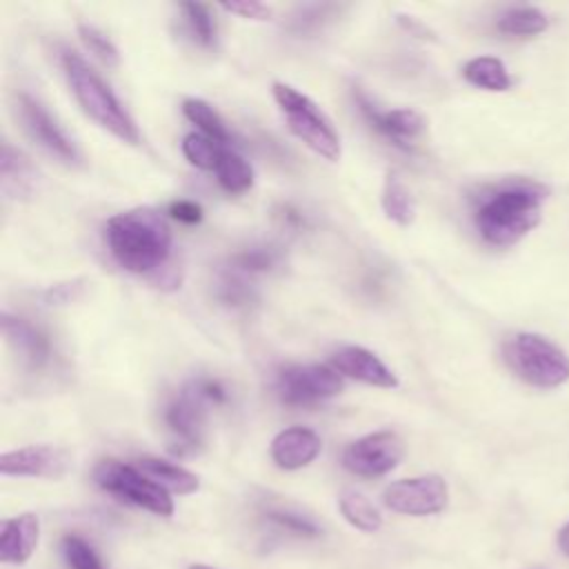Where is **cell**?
Returning a JSON list of instances; mask_svg holds the SVG:
<instances>
[{
  "label": "cell",
  "instance_id": "1",
  "mask_svg": "<svg viewBox=\"0 0 569 569\" xmlns=\"http://www.w3.org/2000/svg\"><path fill=\"white\" fill-rule=\"evenodd\" d=\"M547 187L527 178H511L485 187L476 196L473 222L480 238L493 247H509L525 238L542 218Z\"/></svg>",
  "mask_w": 569,
  "mask_h": 569
},
{
  "label": "cell",
  "instance_id": "2",
  "mask_svg": "<svg viewBox=\"0 0 569 569\" xmlns=\"http://www.w3.org/2000/svg\"><path fill=\"white\" fill-rule=\"evenodd\" d=\"M104 238L113 260L131 273H158L171 256V229L149 207L129 209L107 220Z\"/></svg>",
  "mask_w": 569,
  "mask_h": 569
},
{
  "label": "cell",
  "instance_id": "3",
  "mask_svg": "<svg viewBox=\"0 0 569 569\" xmlns=\"http://www.w3.org/2000/svg\"><path fill=\"white\" fill-rule=\"evenodd\" d=\"M62 69L71 93L76 96L82 111L96 120L102 129L120 138L122 142L138 144L140 131L133 118L124 111L111 87L73 51L62 53Z\"/></svg>",
  "mask_w": 569,
  "mask_h": 569
},
{
  "label": "cell",
  "instance_id": "4",
  "mask_svg": "<svg viewBox=\"0 0 569 569\" xmlns=\"http://www.w3.org/2000/svg\"><path fill=\"white\" fill-rule=\"evenodd\" d=\"M505 362L531 387L551 389L569 380V356L538 333H516L505 345Z\"/></svg>",
  "mask_w": 569,
  "mask_h": 569
},
{
  "label": "cell",
  "instance_id": "5",
  "mask_svg": "<svg viewBox=\"0 0 569 569\" xmlns=\"http://www.w3.org/2000/svg\"><path fill=\"white\" fill-rule=\"evenodd\" d=\"M273 98L282 109L287 124L313 153L336 162L340 158V138L318 104L284 82H273Z\"/></svg>",
  "mask_w": 569,
  "mask_h": 569
},
{
  "label": "cell",
  "instance_id": "6",
  "mask_svg": "<svg viewBox=\"0 0 569 569\" xmlns=\"http://www.w3.org/2000/svg\"><path fill=\"white\" fill-rule=\"evenodd\" d=\"M93 480L100 489L113 493L116 498L131 502L140 509H147L156 516L173 513V498L167 489L144 476L138 467L124 465L120 460L107 458L100 460L93 469Z\"/></svg>",
  "mask_w": 569,
  "mask_h": 569
},
{
  "label": "cell",
  "instance_id": "7",
  "mask_svg": "<svg viewBox=\"0 0 569 569\" xmlns=\"http://www.w3.org/2000/svg\"><path fill=\"white\" fill-rule=\"evenodd\" d=\"M340 391L342 376L327 365H291L276 376V393L289 407L313 405Z\"/></svg>",
  "mask_w": 569,
  "mask_h": 569
},
{
  "label": "cell",
  "instance_id": "8",
  "mask_svg": "<svg viewBox=\"0 0 569 569\" xmlns=\"http://www.w3.org/2000/svg\"><path fill=\"white\" fill-rule=\"evenodd\" d=\"M405 442L396 431L382 429L353 440L342 451V467L360 478H378L400 465Z\"/></svg>",
  "mask_w": 569,
  "mask_h": 569
},
{
  "label": "cell",
  "instance_id": "9",
  "mask_svg": "<svg viewBox=\"0 0 569 569\" xmlns=\"http://www.w3.org/2000/svg\"><path fill=\"white\" fill-rule=\"evenodd\" d=\"M204 411L207 405L187 382L162 407V420L171 433L173 453H196L204 440Z\"/></svg>",
  "mask_w": 569,
  "mask_h": 569
},
{
  "label": "cell",
  "instance_id": "10",
  "mask_svg": "<svg viewBox=\"0 0 569 569\" xmlns=\"http://www.w3.org/2000/svg\"><path fill=\"white\" fill-rule=\"evenodd\" d=\"M382 502L402 516H433L447 507L449 487L438 473L402 478L385 489Z\"/></svg>",
  "mask_w": 569,
  "mask_h": 569
},
{
  "label": "cell",
  "instance_id": "11",
  "mask_svg": "<svg viewBox=\"0 0 569 569\" xmlns=\"http://www.w3.org/2000/svg\"><path fill=\"white\" fill-rule=\"evenodd\" d=\"M18 116L22 120L24 131L36 140L42 149H47L51 156L60 158L67 164H73L80 160V153L71 138L58 127V122L49 116V111L31 96L20 93L18 96Z\"/></svg>",
  "mask_w": 569,
  "mask_h": 569
},
{
  "label": "cell",
  "instance_id": "12",
  "mask_svg": "<svg viewBox=\"0 0 569 569\" xmlns=\"http://www.w3.org/2000/svg\"><path fill=\"white\" fill-rule=\"evenodd\" d=\"M71 456L56 445H27L0 456L2 476L29 478H60L67 473Z\"/></svg>",
  "mask_w": 569,
  "mask_h": 569
},
{
  "label": "cell",
  "instance_id": "13",
  "mask_svg": "<svg viewBox=\"0 0 569 569\" xmlns=\"http://www.w3.org/2000/svg\"><path fill=\"white\" fill-rule=\"evenodd\" d=\"M356 104L360 109V113L365 116V120L387 140H391L396 147L409 149V142L422 133L425 129V120L418 111L413 109H389L382 111L378 109L360 89L353 91Z\"/></svg>",
  "mask_w": 569,
  "mask_h": 569
},
{
  "label": "cell",
  "instance_id": "14",
  "mask_svg": "<svg viewBox=\"0 0 569 569\" xmlns=\"http://www.w3.org/2000/svg\"><path fill=\"white\" fill-rule=\"evenodd\" d=\"M2 333L24 367L42 369L49 365L51 340L38 325H31L29 320L4 311L2 313Z\"/></svg>",
  "mask_w": 569,
  "mask_h": 569
},
{
  "label": "cell",
  "instance_id": "15",
  "mask_svg": "<svg viewBox=\"0 0 569 569\" xmlns=\"http://www.w3.org/2000/svg\"><path fill=\"white\" fill-rule=\"evenodd\" d=\"M331 367L340 376L360 380L371 387H382V389L398 387L396 373L373 351L365 347H342L331 356Z\"/></svg>",
  "mask_w": 569,
  "mask_h": 569
},
{
  "label": "cell",
  "instance_id": "16",
  "mask_svg": "<svg viewBox=\"0 0 569 569\" xmlns=\"http://www.w3.org/2000/svg\"><path fill=\"white\" fill-rule=\"evenodd\" d=\"M320 449H322L320 436L309 427L296 425L276 433V438L271 440L269 453L280 469L296 471L311 465L318 458Z\"/></svg>",
  "mask_w": 569,
  "mask_h": 569
},
{
  "label": "cell",
  "instance_id": "17",
  "mask_svg": "<svg viewBox=\"0 0 569 569\" xmlns=\"http://www.w3.org/2000/svg\"><path fill=\"white\" fill-rule=\"evenodd\" d=\"M40 540V520L36 513H20L2 522L0 529V560L7 565H22L31 558Z\"/></svg>",
  "mask_w": 569,
  "mask_h": 569
},
{
  "label": "cell",
  "instance_id": "18",
  "mask_svg": "<svg viewBox=\"0 0 569 569\" xmlns=\"http://www.w3.org/2000/svg\"><path fill=\"white\" fill-rule=\"evenodd\" d=\"M36 169L24 153L13 149L9 142L0 151V187L9 198H27L36 187Z\"/></svg>",
  "mask_w": 569,
  "mask_h": 569
},
{
  "label": "cell",
  "instance_id": "19",
  "mask_svg": "<svg viewBox=\"0 0 569 569\" xmlns=\"http://www.w3.org/2000/svg\"><path fill=\"white\" fill-rule=\"evenodd\" d=\"M138 469L144 476H149L153 482H158L162 489H167L169 493L187 496V493L198 491V487H200V478L196 473H191L189 469H184L180 465L162 460V458L144 456L138 460Z\"/></svg>",
  "mask_w": 569,
  "mask_h": 569
},
{
  "label": "cell",
  "instance_id": "20",
  "mask_svg": "<svg viewBox=\"0 0 569 569\" xmlns=\"http://www.w3.org/2000/svg\"><path fill=\"white\" fill-rule=\"evenodd\" d=\"M549 27V18L538 7H509L496 20V29L509 38H533Z\"/></svg>",
  "mask_w": 569,
  "mask_h": 569
},
{
  "label": "cell",
  "instance_id": "21",
  "mask_svg": "<svg viewBox=\"0 0 569 569\" xmlns=\"http://www.w3.org/2000/svg\"><path fill=\"white\" fill-rule=\"evenodd\" d=\"M462 76L469 84L485 89V91H507L511 87V76L502 60L493 56H478L471 58L462 67Z\"/></svg>",
  "mask_w": 569,
  "mask_h": 569
},
{
  "label": "cell",
  "instance_id": "22",
  "mask_svg": "<svg viewBox=\"0 0 569 569\" xmlns=\"http://www.w3.org/2000/svg\"><path fill=\"white\" fill-rule=\"evenodd\" d=\"M338 509L342 513V518L360 529V531H367V533H373L382 527V513L378 511V507L360 491H353V489H347L340 493L338 498Z\"/></svg>",
  "mask_w": 569,
  "mask_h": 569
},
{
  "label": "cell",
  "instance_id": "23",
  "mask_svg": "<svg viewBox=\"0 0 569 569\" xmlns=\"http://www.w3.org/2000/svg\"><path fill=\"white\" fill-rule=\"evenodd\" d=\"M382 211L389 220H393L400 227H407L413 222L416 218V200L409 191V187L396 176L389 173L385 178V187H382Z\"/></svg>",
  "mask_w": 569,
  "mask_h": 569
},
{
  "label": "cell",
  "instance_id": "24",
  "mask_svg": "<svg viewBox=\"0 0 569 569\" xmlns=\"http://www.w3.org/2000/svg\"><path fill=\"white\" fill-rule=\"evenodd\" d=\"M213 173L218 178V184L227 193H244L253 184L251 164L240 153H236L233 149H227V147H224Z\"/></svg>",
  "mask_w": 569,
  "mask_h": 569
},
{
  "label": "cell",
  "instance_id": "25",
  "mask_svg": "<svg viewBox=\"0 0 569 569\" xmlns=\"http://www.w3.org/2000/svg\"><path fill=\"white\" fill-rule=\"evenodd\" d=\"M182 113H184L187 120L193 122V124L200 129V133H204L207 138H211V140H216V142H220V144L231 142V138H233L231 131L227 129L224 120L218 116V111H216L209 102H204V100H200V98H187V100L182 102Z\"/></svg>",
  "mask_w": 569,
  "mask_h": 569
},
{
  "label": "cell",
  "instance_id": "26",
  "mask_svg": "<svg viewBox=\"0 0 569 569\" xmlns=\"http://www.w3.org/2000/svg\"><path fill=\"white\" fill-rule=\"evenodd\" d=\"M264 518H267L271 525H276V527H280V529H284V531H291V533H296V536H302V538H318V536L322 533L320 525H318L311 516H307L305 511L293 509V507L269 505V507L264 509Z\"/></svg>",
  "mask_w": 569,
  "mask_h": 569
},
{
  "label": "cell",
  "instance_id": "27",
  "mask_svg": "<svg viewBox=\"0 0 569 569\" xmlns=\"http://www.w3.org/2000/svg\"><path fill=\"white\" fill-rule=\"evenodd\" d=\"M278 262H280V253L273 247H249L231 256L229 269L247 278V276L273 271Z\"/></svg>",
  "mask_w": 569,
  "mask_h": 569
},
{
  "label": "cell",
  "instance_id": "28",
  "mask_svg": "<svg viewBox=\"0 0 569 569\" xmlns=\"http://www.w3.org/2000/svg\"><path fill=\"white\" fill-rule=\"evenodd\" d=\"M338 11H340L338 4H327V2H322V4H302L289 16L287 29L296 36L313 33V31L322 29V24L329 22Z\"/></svg>",
  "mask_w": 569,
  "mask_h": 569
},
{
  "label": "cell",
  "instance_id": "29",
  "mask_svg": "<svg viewBox=\"0 0 569 569\" xmlns=\"http://www.w3.org/2000/svg\"><path fill=\"white\" fill-rule=\"evenodd\" d=\"M222 151H224V144L207 138L204 133H189L182 140L184 158L198 169H211L213 171Z\"/></svg>",
  "mask_w": 569,
  "mask_h": 569
},
{
  "label": "cell",
  "instance_id": "30",
  "mask_svg": "<svg viewBox=\"0 0 569 569\" xmlns=\"http://www.w3.org/2000/svg\"><path fill=\"white\" fill-rule=\"evenodd\" d=\"M180 11L184 16V22L189 27V33L196 42L202 47H211L216 42V20L207 4L200 2H182Z\"/></svg>",
  "mask_w": 569,
  "mask_h": 569
},
{
  "label": "cell",
  "instance_id": "31",
  "mask_svg": "<svg viewBox=\"0 0 569 569\" xmlns=\"http://www.w3.org/2000/svg\"><path fill=\"white\" fill-rule=\"evenodd\" d=\"M62 556L69 569H107L98 551L80 536H64L62 538Z\"/></svg>",
  "mask_w": 569,
  "mask_h": 569
},
{
  "label": "cell",
  "instance_id": "32",
  "mask_svg": "<svg viewBox=\"0 0 569 569\" xmlns=\"http://www.w3.org/2000/svg\"><path fill=\"white\" fill-rule=\"evenodd\" d=\"M216 296L220 302H224L229 307H244L253 300V289L244 276L227 269L224 276L218 280Z\"/></svg>",
  "mask_w": 569,
  "mask_h": 569
},
{
  "label": "cell",
  "instance_id": "33",
  "mask_svg": "<svg viewBox=\"0 0 569 569\" xmlns=\"http://www.w3.org/2000/svg\"><path fill=\"white\" fill-rule=\"evenodd\" d=\"M78 36L82 40V44L107 67H118L120 62V53L116 49V44L96 27L91 24H78Z\"/></svg>",
  "mask_w": 569,
  "mask_h": 569
},
{
  "label": "cell",
  "instance_id": "34",
  "mask_svg": "<svg viewBox=\"0 0 569 569\" xmlns=\"http://www.w3.org/2000/svg\"><path fill=\"white\" fill-rule=\"evenodd\" d=\"M189 385L202 398L204 405H224L227 398H229L224 385L220 380H216V378H196Z\"/></svg>",
  "mask_w": 569,
  "mask_h": 569
},
{
  "label": "cell",
  "instance_id": "35",
  "mask_svg": "<svg viewBox=\"0 0 569 569\" xmlns=\"http://www.w3.org/2000/svg\"><path fill=\"white\" fill-rule=\"evenodd\" d=\"M224 11L229 13H236L240 18H247V20H269L271 18V7L262 4V2H256V0H240V2H224L220 4Z\"/></svg>",
  "mask_w": 569,
  "mask_h": 569
},
{
  "label": "cell",
  "instance_id": "36",
  "mask_svg": "<svg viewBox=\"0 0 569 569\" xmlns=\"http://www.w3.org/2000/svg\"><path fill=\"white\" fill-rule=\"evenodd\" d=\"M82 293V280H71V282H60L49 287L42 298L47 305H69Z\"/></svg>",
  "mask_w": 569,
  "mask_h": 569
},
{
  "label": "cell",
  "instance_id": "37",
  "mask_svg": "<svg viewBox=\"0 0 569 569\" xmlns=\"http://www.w3.org/2000/svg\"><path fill=\"white\" fill-rule=\"evenodd\" d=\"M169 213H171V218H176L178 222H184V224H198L202 220V207L191 200L171 202Z\"/></svg>",
  "mask_w": 569,
  "mask_h": 569
},
{
  "label": "cell",
  "instance_id": "38",
  "mask_svg": "<svg viewBox=\"0 0 569 569\" xmlns=\"http://www.w3.org/2000/svg\"><path fill=\"white\" fill-rule=\"evenodd\" d=\"M398 22H400V27L402 29H407L411 36H416V38H422V40H436V33L425 24V22H420L418 18H413V16H398Z\"/></svg>",
  "mask_w": 569,
  "mask_h": 569
},
{
  "label": "cell",
  "instance_id": "39",
  "mask_svg": "<svg viewBox=\"0 0 569 569\" xmlns=\"http://www.w3.org/2000/svg\"><path fill=\"white\" fill-rule=\"evenodd\" d=\"M278 218L282 220V224H287V227H291V229H298V227L305 224V216H302L298 209H293L291 204H282Z\"/></svg>",
  "mask_w": 569,
  "mask_h": 569
},
{
  "label": "cell",
  "instance_id": "40",
  "mask_svg": "<svg viewBox=\"0 0 569 569\" xmlns=\"http://www.w3.org/2000/svg\"><path fill=\"white\" fill-rule=\"evenodd\" d=\"M558 547L565 556H569V522L558 531Z\"/></svg>",
  "mask_w": 569,
  "mask_h": 569
},
{
  "label": "cell",
  "instance_id": "41",
  "mask_svg": "<svg viewBox=\"0 0 569 569\" xmlns=\"http://www.w3.org/2000/svg\"><path fill=\"white\" fill-rule=\"evenodd\" d=\"M187 569H218V567H209V565H200V562H196V565H189Z\"/></svg>",
  "mask_w": 569,
  "mask_h": 569
}]
</instances>
